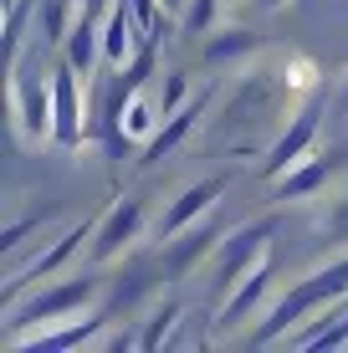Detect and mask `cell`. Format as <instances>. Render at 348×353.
<instances>
[{"instance_id":"1","label":"cell","mask_w":348,"mask_h":353,"mask_svg":"<svg viewBox=\"0 0 348 353\" xmlns=\"http://www.w3.org/2000/svg\"><path fill=\"white\" fill-rule=\"evenodd\" d=\"M338 297H348V256L333 261V266H323V272H313V276H303V282H297V287L277 302V307H272V318L251 333V343H272V338L292 333L297 323H307L313 312L333 307Z\"/></svg>"},{"instance_id":"2","label":"cell","mask_w":348,"mask_h":353,"mask_svg":"<svg viewBox=\"0 0 348 353\" xmlns=\"http://www.w3.org/2000/svg\"><path fill=\"white\" fill-rule=\"evenodd\" d=\"M272 230H277V221L261 215V221H251L241 230H231V236H221V246H215V256H210V276H215V292H221V297H231L236 282H241L251 266L267 256Z\"/></svg>"},{"instance_id":"3","label":"cell","mask_w":348,"mask_h":353,"mask_svg":"<svg viewBox=\"0 0 348 353\" xmlns=\"http://www.w3.org/2000/svg\"><path fill=\"white\" fill-rule=\"evenodd\" d=\"M98 297V276H67V282H57V287H41L36 297L21 307V318L10 333H26V327H46V323H62V318H82V307Z\"/></svg>"},{"instance_id":"4","label":"cell","mask_w":348,"mask_h":353,"mask_svg":"<svg viewBox=\"0 0 348 353\" xmlns=\"http://www.w3.org/2000/svg\"><path fill=\"white\" fill-rule=\"evenodd\" d=\"M52 113H57L52 143H62V149H82L92 118H88V108H82V72L72 62H62L52 72Z\"/></svg>"},{"instance_id":"5","label":"cell","mask_w":348,"mask_h":353,"mask_svg":"<svg viewBox=\"0 0 348 353\" xmlns=\"http://www.w3.org/2000/svg\"><path fill=\"white\" fill-rule=\"evenodd\" d=\"M10 118H16L21 139H31V143L52 139V123H57V113H52V82L21 77V72L10 67Z\"/></svg>"},{"instance_id":"6","label":"cell","mask_w":348,"mask_h":353,"mask_svg":"<svg viewBox=\"0 0 348 353\" xmlns=\"http://www.w3.org/2000/svg\"><path fill=\"white\" fill-rule=\"evenodd\" d=\"M139 230H143V200H139V194H128V200H118L113 210L92 225V256H98V261L123 256V251L139 241Z\"/></svg>"},{"instance_id":"7","label":"cell","mask_w":348,"mask_h":353,"mask_svg":"<svg viewBox=\"0 0 348 353\" xmlns=\"http://www.w3.org/2000/svg\"><path fill=\"white\" fill-rule=\"evenodd\" d=\"M149 41L143 36V26H139V16H134V6L128 0H113L108 6V16H103V67H128L139 57V46Z\"/></svg>"},{"instance_id":"8","label":"cell","mask_w":348,"mask_h":353,"mask_svg":"<svg viewBox=\"0 0 348 353\" xmlns=\"http://www.w3.org/2000/svg\"><path fill=\"white\" fill-rule=\"evenodd\" d=\"M215 246H221V225H205V221L185 225L179 236L164 241V276H170V282L190 276L205 256H215Z\"/></svg>"},{"instance_id":"9","label":"cell","mask_w":348,"mask_h":353,"mask_svg":"<svg viewBox=\"0 0 348 353\" xmlns=\"http://www.w3.org/2000/svg\"><path fill=\"white\" fill-rule=\"evenodd\" d=\"M318 128H323V118H318V108L307 103L303 113L292 118V123L282 128V139L272 143V159H267V174L272 179H282L292 164H303V159H313V143H318Z\"/></svg>"},{"instance_id":"10","label":"cell","mask_w":348,"mask_h":353,"mask_svg":"<svg viewBox=\"0 0 348 353\" xmlns=\"http://www.w3.org/2000/svg\"><path fill=\"white\" fill-rule=\"evenodd\" d=\"M225 185H231V174H210V179H200V185L179 190V194H174V205L159 215V236L170 241V236H179L185 225L205 221V215H210V205L221 200V190H225Z\"/></svg>"},{"instance_id":"11","label":"cell","mask_w":348,"mask_h":353,"mask_svg":"<svg viewBox=\"0 0 348 353\" xmlns=\"http://www.w3.org/2000/svg\"><path fill=\"white\" fill-rule=\"evenodd\" d=\"M272 272H277V261H272V256H261V261L241 276V282H236V292L225 297V307H221V333L241 327V318H251V312H256V302L272 292Z\"/></svg>"},{"instance_id":"12","label":"cell","mask_w":348,"mask_h":353,"mask_svg":"<svg viewBox=\"0 0 348 353\" xmlns=\"http://www.w3.org/2000/svg\"><path fill=\"white\" fill-rule=\"evenodd\" d=\"M103 323H108V312H92L88 323L82 318H72V327H26V333H10V343L16 348H88L92 338L103 333Z\"/></svg>"},{"instance_id":"13","label":"cell","mask_w":348,"mask_h":353,"mask_svg":"<svg viewBox=\"0 0 348 353\" xmlns=\"http://www.w3.org/2000/svg\"><path fill=\"white\" fill-rule=\"evenodd\" d=\"M62 62H72L82 77L98 72V62H103V21L98 16H88V10L77 16V26H72L67 41H62Z\"/></svg>"},{"instance_id":"14","label":"cell","mask_w":348,"mask_h":353,"mask_svg":"<svg viewBox=\"0 0 348 353\" xmlns=\"http://www.w3.org/2000/svg\"><path fill=\"white\" fill-rule=\"evenodd\" d=\"M328 174H333V159H303L277 179V194L282 200H307V194H318L328 185Z\"/></svg>"},{"instance_id":"15","label":"cell","mask_w":348,"mask_h":353,"mask_svg":"<svg viewBox=\"0 0 348 353\" xmlns=\"http://www.w3.org/2000/svg\"><path fill=\"white\" fill-rule=\"evenodd\" d=\"M200 108H205V103H200V97H195V103H185V108H179V113L170 118V123H159V133H154V139H149V143H143V159H149V164H154V159H164V154H170V149H174V143H179V139H185V133H190V128H195V118H200Z\"/></svg>"},{"instance_id":"16","label":"cell","mask_w":348,"mask_h":353,"mask_svg":"<svg viewBox=\"0 0 348 353\" xmlns=\"http://www.w3.org/2000/svg\"><path fill=\"white\" fill-rule=\"evenodd\" d=\"M179 312H185L179 302H164V307L149 318V327L139 333V348H159V343H170V327L179 323Z\"/></svg>"},{"instance_id":"17","label":"cell","mask_w":348,"mask_h":353,"mask_svg":"<svg viewBox=\"0 0 348 353\" xmlns=\"http://www.w3.org/2000/svg\"><path fill=\"white\" fill-rule=\"evenodd\" d=\"M215 16H221V0H190L185 16H179V26H185L190 36H205L215 26Z\"/></svg>"},{"instance_id":"18","label":"cell","mask_w":348,"mask_h":353,"mask_svg":"<svg viewBox=\"0 0 348 353\" xmlns=\"http://www.w3.org/2000/svg\"><path fill=\"white\" fill-rule=\"evenodd\" d=\"M185 103H190V77H185V72H170V77H164V88H159V113L174 118Z\"/></svg>"},{"instance_id":"19","label":"cell","mask_w":348,"mask_h":353,"mask_svg":"<svg viewBox=\"0 0 348 353\" xmlns=\"http://www.w3.org/2000/svg\"><path fill=\"white\" fill-rule=\"evenodd\" d=\"M246 46H251V41H246V31H241V36H225V41H215V46H210V62H225L231 52H246Z\"/></svg>"},{"instance_id":"20","label":"cell","mask_w":348,"mask_h":353,"mask_svg":"<svg viewBox=\"0 0 348 353\" xmlns=\"http://www.w3.org/2000/svg\"><path fill=\"white\" fill-rule=\"evenodd\" d=\"M328 225H333V236H338V241H348V194H343V200H338V205H333V215H328Z\"/></svg>"},{"instance_id":"21","label":"cell","mask_w":348,"mask_h":353,"mask_svg":"<svg viewBox=\"0 0 348 353\" xmlns=\"http://www.w3.org/2000/svg\"><path fill=\"white\" fill-rule=\"evenodd\" d=\"M185 6H190V0H164V10H170V16L179 21V16H185Z\"/></svg>"},{"instance_id":"22","label":"cell","mask_w":348,"mask_h":353,"mask_svg":"<svg viewBox=\"0 0 348 353\" xmlns=\"http://www.w3.org/2000/svg\"><path fill=\"white\" fill-rule=\"evenodd\" d=\"M261 6H267V10H277V6H287V0H261Z\"/></svg>"}]
</instances>
